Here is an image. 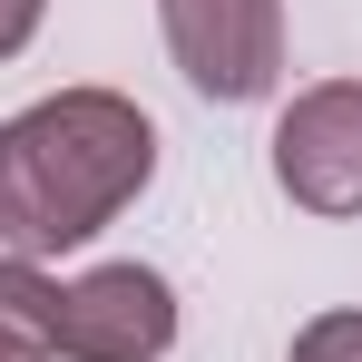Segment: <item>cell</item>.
<instances>
[{
  "instance_id": "6",
  "label": "cell",
  "mask_w": 362,
  "mask_h": 362,
  "mask_svg": "<svg viewBox=\"0 0 362 362\" xmlns=\"http://www.w3.org/2000/svg\"><path fill=\"white\" fill-rule=\"evenodd\" d=\"M284 362H362V303H323V313H303Z\"/></svg>"
},
{
  "instance_id": "2",
  "label": "cell",
  "mask_w": 362,
  "mask_h": 362,
  "mask_svg": "<svg viewBox=\"0 0 362 362\" xmlns=\"http://www.w3.org/2000/svg\"><path fill=\"white\" fill-rule=\"evenodd\" d=\"M157 40L216 108H255L284 88V0H157Z\"/></svg>"
},
{
  "instance_id": "1",
  "label": "cell",
  "mask_w": 362,
  "mask_h": 362,
  "mask_svg": "<svg viewBox=\"0 0 362 362\" xmlns=\"http://www.w3.org/2000/svg\"><path fill=\"white\" fill-rule=\"evenodd\" d=\"M157 186V118L127 88H49L0 118V255H78Z\"/></svg>"
},
{
  "instance_id": "5",
  "label": "cell",
  "mask_w": 362,
  "mask_h": 362,
  "mask_svg": "<svg viewBox=\"0 0 362 362\" xmlns=\"http://www.w3.org/2000/svg\"><path fill=\"white\" fill-rule=\"evenodd\" d=\"M0 362H59V274L0 255Z\"/></svg>"
},
{
  "instance_id": "4",
  "label": "cell",
  "mask_w": 362,
  "mask_h": 362,
  "mask_svg": "<svg viewBox=\"0 0 362 362\" xmlns=\"http://www.w3.org/2000/svg\"><path fill=\"white\" fill-rule=\"evenodd\" d=\"M177 353V284L137 255H108L59 284V362H167Z\"/></svg>"
},
{
  "instance_id": "3",
  "label": "cell",
  "mask_w": 362,
  "mask_h": 362,
  "mask_svg": "<svg viewBox=\"0 0 362 362\" xmlns=\"http://www.w3.org/2000/svg\"><path fill=\"white\" fill-rule=\"evenodd\" d=\"M274 186L294 216H362V78H313L274 108Z\"/></svg>"
},
{
  "instance_id": "7",
  "label": "cell",
  "mask_w": 362,
  "mask_h": 362,
  "mask_svg": "<svg viewBox=\"0 0 362 362\" xmlns=\"http://www.w3.org/2000/svg\"><path fill=\"white\" fill-rule=\"evenodd\" d=\"M40 20H49V0H0V59H20L40 40Z\"/></svg>"
}]
</instances>
